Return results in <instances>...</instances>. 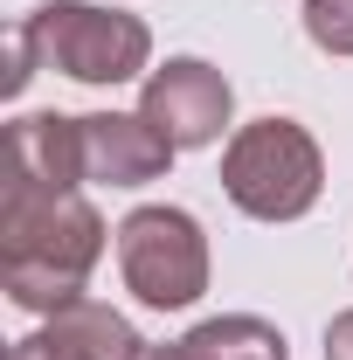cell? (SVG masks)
<instances>
[{
    "instance_id": "6da1fadb",
    "label": "cell",
    "mask_w": 353,
    "mask_h": 360,
    "mask_svg": "<svg viewBox=\"0 0 353 360\" xmlns=\"http://www.w3.org/2000/svg\"><path fill=\"white\" fill-rule=\"evenodd\" d=\"M97 257H104V215L84 194H56L28 180L0 187V284L21 312L49 319L77 305Z\"/></svg>"
},
{
    "instance_id": "7a4b0ae2",
    "label": "cell",
    "mask_w": 353,
    "mask_h": 360,
    "mask_svg": "<svg viewBox=\"0 0 353 360\" xmlns=\"http://www.w3.org/2000/svg\"><path fill=\"white\" fill-rule=\"evenodd\" d=\"M222 194L250 222H298L326 194V153L298 118H257L222 146Z\"/></svg>"
},
{
    "instance_id": "3957f363",
    "label": "cell",
    "mask_w": 353,
    "mask_h": 360,
    "mask_svg": "<svg viewBox=\"0 0 353 360\" xmlns=\"http://www.w3.org/2000/svg\"><path fill=\"white\" fill-rule=\"evenodd\" d=\"M28 35L42 49V70H63L77 84H132L153 63V28L125 7L49 0V7L28 14Z\"/></svg>"
},
{
    "instance_id": "277c9868",
    "label": "cell",
    "mask_w": 353,
    "mask_h": 360,
    "mask_svg": "<svg viewBox=\"0 0 353 360\" xmlns=\"http://www.w3.org/2000/svg\"><path fill=\"white\" fill-rule=\"evenodd\" d=\"M118 277L139 305L187 312L208 291V236L187 208H132L118 222Z\"/></svg>"
},
{
    "instance_id": "5b68a950",
    "label": "cell",
    "mask_w": 353,
    "mask_h": 360,
    "mask_svg": "<svg viewBox=\"0 0 353 360\" xmlns=\"http://www.w3.org/2000/svg\"><path fill=\"white\" fill-rule=\"evenodd\" d=\"M229 111H236V90H229V77H222L215 63H201V56H167V63L146 77V90H139V118L167 139L174 153L215 146L222 125H229Z\"/></svg>"
},
{
    "instance_id": "8992f818",
    "label": "cell",
    "mask_w": 353,
    "mask_h": 360,
    "mask_svg": "<svg viewBox=\"0 0 353 360\" xmlns=\"http://www.w3.org/2000/svg\"><path fill=\"white\" fill-rule=\"evenodd\" d=\"M146 354H153V347L139 340V326L125 312H111V305H97V298H77V305L49 312L42 333L14 340L7 360H146Z\"/></svg>"
},
{
    "instance_id": "52a82bcc",
    "label": "cell",
    "mask_w": 353,
    "mask_h": 360,
    "mask_svg": "<svg viewBox=\"0 0 353 360\" xmlns=\"http://www.w3.org/2000/svg\"><path fill=\"white\" fill-rule=\"evenodd\" d=\"M174 167V146L139 111H90L84 118V174L97 187H146Z\"/></svg>"
},
{
    "instance_id": "ba28073f",
    "label": "cell",
    "mask_w": 353,
    "mask_h": 360,
    "mask_svg": "<svg viewBox=\"0 0 353 360\" xmlns=\"http://www.w3.org/2000/svg\"><path fill=\"white\" fill-rule=\"evenodd\" d=\"M7 180H28V187H56V194H77L84 187V118L70 111H28L7 125Z\"/></svg>"
},
{
    "instance_id": "9c48e42d",
    "label": "cell",
    "mask_w": 353,
    "mask_h": 360,
    "mask_svg": "<svg viewBox=\"0 0 353 360\" xmlns=\"http://www.w3.org/2000/svg\"><path fill=\"white\" fill-rule=\"evenodd\" d=\"M187 347L194 360H291L284 347V333L257 312H222V319H201L194 333H187Z\"/></svg>"
},
{
    "instance_id": "30bf717a",
    "label": "cell",
    "mask_w": 353,
    "mask_h": 360,
    "mask_svg": "<svg viewBox=\"0 0 353 360\" xmlns=\"http://www.w3.org/2000/svg\"><path fill=\"white\" fill-rule=\"evenodd\" d=\"M305 35L326 56H353V0H305Z\"/></svg>"
},
{
    "instance_id": "8fae6325",
    "label": "cell",
    "mask_w": 353,
    "mask_h": 360,
    "mask_svg": "<svg viewBox=\"0 0 353 360\" xmlns=\"http://www.w3.org/2000/svg\"><path fill=\"white\" fill-rule=\"evenodd\" d=\"M35 70H42V49H35V35H28V14H21V21L7 28V70H0V97H21Z\"/></svg>"
},
{
    "instance_id": "7c38bea8",
    "label": "cell",
    "mask_w": 353,
    "mask_h": 360,
    "mask_svg": "<svg viewBox=\"0 0 353 360\" xmlns=\"http://www.w3.org/2000/svg\"><path fill=\"white\" fill-rule=\"evenodd\" d=\"M326 360H353V312H340L326 326Z\"/></svg>"
},
{
    "instance_id": "4fadbf2b",
    "label": "cell",
    "mask_w": 353,
    "mask_h": 360,
    "mask_svg": "<svg viewBox=\"0 0 353 360\" xmlns=\"http://www.w3.org/2000/svg\"><path fill=\"white\" fill-rule=\"evenodd\" d=\"M146 360H194V347H187V340H167V347H153Z\"/></svg>"
}]
</instances>
